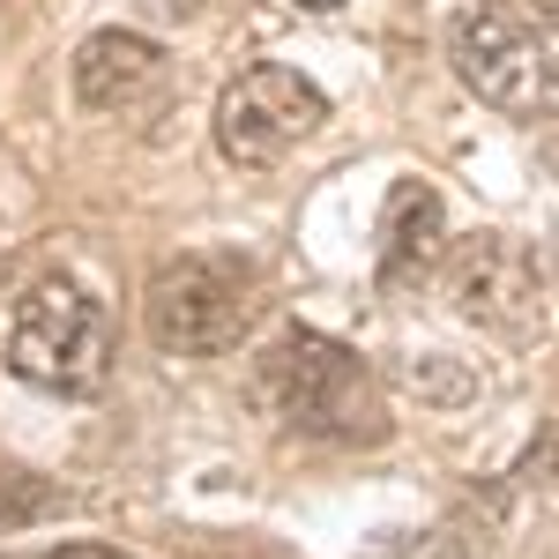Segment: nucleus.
<instances>
[{"instance_id":"nucleus-10","label":"nucleus","mask_w":559,"mask_h":559,"mask_svg":"<svg viewBox=\"0 0 559 559\" xmlns=\"http://www.w3.org/2000/svg\"><path fill=\"white\" fill-rule=\"evenodd\" d=\"M373 559H471V552H463L455 530H426V537H395V545H381Z\"/></svg>"},{"instance_id":"nucleus-2","label":"nucleus","mask_w":559,"mask_h":559,"mask_svg":"<svg viewBox=\"0 0 559 559\" xmlns=\"http://www.w3.org/2000/svg\"><path fill=\"white\" fill-rule=\"evenodd\" d=\"M448 60L463 90L515 120L559 112V23H545L530 0H463L448 15Z\"/></svg>"},{"instance_id":"nucleus-14","label":"nucleus","mask_w":559,"mask_h":559,"mask_svg":"<svg viewBox=\"0 0 559 559\" xmlns=\"http://www.w3.org/2000/svg\"><path fill=\"white\" fill-rule=\"evenodd\" d=\"M299 8H344V0H299Z\"/></svg>"},{"instance_id":"nucleus-12","label":"nucleus","mask_w":559,"mask_h":559,"mask_svg":"<svg viewBox=\"0 0 559 559\" xmlns=\"http://www.w3.org/2000/svg\"><path fill=\"white\" fill-rule=\"evenodd\" d=\"M45 559H134V552H120V545H52Z\"/></svg>"},{"instance_id":"nucleus-6","label":"nucleus","mask_w":559,"mask_h":559,"mask_svg":"<svg viewBox=\"0 0 559 559\" xmlns=\"http://www.w3.org/2000/svg\"><path fill=\"white\" fill-rule=\"evenodd\" d=\"M448 306L500 344H530L545 329V269L530 247L500 239V231H477L448 254Z\"/></svg>"},{"instance_id":"nucleus-9","label":"nucleus","mask_w":559,"mask_h":559,"mask_svg":"<svg viewBox=\"0 0 559 559\" xmlns=\"http://www.w3.org/2000/svg\"><path fill=\"white\" fill-rule=\"evenodd\" d=\"M52 508H60V492H52L45 477H31V471H8V463H0V530L45 522Z\"/></svg>"},{"instance_id":"nucleus-11","label":"nucleus","mask_w":559,"mask_h":559,"mask_svg":"<svg viewBox=\"0 0 559 559\" xmlns=\"http://www.w3.org/2000/svg\"><path fill=\"white\" fill-rule=\"evenodd\" d=\"M411 381L426 388V395H440V403H455V395H471V381H448V373H440V366H418V373H411Z\"/></svg>"},{"instance_id":"nucleus-7","label":"nucleus","mask_w":559,"mask_h":559,"mask_svg":"<svg viewBox=\"0 0 559 559\" xmlns=\"http://www.w3.org/2000/svg\"><path fill=\"white\" fill-rule=\"evenodd\" d=\"M75 97H83L90 112H112V120H134V112H150V105H165V90H173V52L157 38H142V31H90L75 45Z\"/></svg>"},{"instance_id":"nucleus-4","label":"nucleus","mask_w":559,"mask_h":559,"mask_svg":"<svg viewBox=\"0 0 559 559\" xmlns=\"http://www.w3.org/2000/svg\"><path fill=\"white\" fill-rule=\"evenodd\" d=\"M8 373L45 395H97L112 381V313L75 276H38L8 321Z\"/></svg>"},{"instance_id":"nucleus-3","label":"nucleus","mask_w":559,"mask_h":559,"mask_svg":"<svg viewBox=\"0 0 559 559\" xmlns=\"http://www.w3.org/2000/svg\"><path fill=\"white\" fill-rule=\"evenodd\" d=\"M261 321V269L239 254H179L142 292V329L165 358H224Z\"/></svg>"},{"instance_id":"nucleus-13","label":"nucleus","mask_w":559,"mask_h":559,"mask_svg":"<svg viewBox=\"0 0 559 559\" xmlns=\"http://www.w3.org/2000/svg\"><path fill=\"white\" fill-rule=\"evenodd\" d=\"M530 8H537V15H545V23H559V0H530Z\"/></svg>"},{"instance_id":"nucleus-1","label":"nucleus","mask_w":559,"mask_h":559,"mask_svg":"<svg viewBox=\"0 0 559 559\" xmlns=\"http://www.w3.org/2000/svg\"><path fill=\"white\" fill-rule=\"evenodd\" d=\"M247 388H254L261 418L306 432V440H388V403L366 358L321 329H276L254 350Z\"/></svg>"},{"instance_id":"nucleus-8","label":"nucleus","mask_w":559,"mask_h":559,"mask_svg":"<svg viewBox=\"0 0 559 559\" xmlns=\"http://www.w3.org/2000/svg\"><path fill=\"white\" fill-rule=\"evenodd\" d=\"M440 194H432L426 179H395V194H388V216H381V284L388 292H411V284H426L432 261H440Z\"/></svg>"},{"instance_id":"nucleus-5","label":"nucleus","mask_w":559,"mask_h":559,"mask_svg":"<svg viewBox=\"0 0 559 559\" xmlns=\"http://www.w3.org/2000/svg\"><path fill=\"white\" fill-rule=\"evenodd\" d=\"M321 120H329V97L306 83L299 68L261 60L239 83H224V97H216V150H224L239 173H261V165L292 157Z\"/></svg>"}]
</instances>
